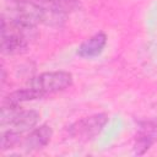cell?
I'll return each instance as SVG.
<instances>
[{"mask_svg": "<svg viewBox=\"0 0 157 157\" xmlns=\"http://www.w3.org/2000/svg\"><path fill=\"white\" fill-rule=\"evenodd\" d=\"M21 144H22V134L21 132L12 130V129H7V130L2 131L1 139H0V150L2 152L12 150Z\"/></svg>", "mask_w": 157, "mask_h": 157, "instance_id": "9", "label": "cell"}, {"mask_svg": "<svg viewBox=\"0 0 157 157\" xmlns=\"http://www.w3.org/2000/svg\"><path fill=\"white\" fill-rule=\"evenodd\" d=\"M107 43H108V36L103 31L96 32L78 44L76 49V54L82 59L97 58L104 52Z\"/></svg>", "mask_w": 157, "mask_h": 157, "instance_id": "7", "label": "cell"}, {"mask_svg": "<svg viewBox=\"0 0 157 157\" xmlns=\"http://www.w3.org/2000/svg\"><path fill=\"white\" fill-rule=\"evenodd\" d=\"M36 99H39L38 96L36 94V92L32 91L28 86H26V87H22V88L10 92L4 98V104L12 105V107H20L22 103L36 101Z\"/></svg>", "mask_w": 157, "mask_h": 157, "instance_id": "8", "label": "cell"}, {"mask_svg": "<svg viewBox=\"0 0 157 157\" xmlns=\"http://www.w3.org/2000/svg\"><path fill=\"white\" fill-rule=\"evenodd\" d=\"M74 82V76L71 72L65 70H55V71H44L36 76H33L27 86L36 92L39 99L52 96L59 92H63L71 87Z\"/></svg>", "mask_w": 157, "mask_h": 157, "instance_id": "2", "label": "cell"}, {"mask_svg": "<svg viewBox=\"0 0 157 157\" xmlns=\"http://www.w3.org/2000/svg\"><path fill=\"white\" fill-rule=\"evenodd\" d=\"M40 114L34 109H22L20 107H12L2 104L1 108V125H9L10 129L21 134L31 131L39 123Z\"/></svg>", "mask_w": 157, "mask_h": 157, "instance_id": "4", "label": "cell"}, {"mask_svg": "<svg viewBox=\"0 0 157 157\" xmlns=\"http://www.w3.org/2000/svg\"><path fill=\"white\" fill-rule=\"evenodd\" d=\"M109 117L104 112L82 117L67 126V135L80 142H88L96 139L107 126Z\"/></svg>", "mask_w": 157, "mask_h": 157, "instance_id": "3", "label": "cell"}, {"mask_svg": "<svg viewBox=\"0 0 157 157\" xmlns=\"http://www.w3.org/2000/svg\"><path fill=\"white\" fill-rule=\"evenodd\" d=\"M157 140V121L156 120H142L139 124L135 140H134V153L137 156L145 155Z\"/></svg>", "mask_w": 157, "mask_h": 157, "instance_id": "5", "label": "cell"}, {"mask_svg": "<svg viewBox=\"0 0 157 157\" xmlns=\"http://www.w3.org/2000/svg\"><path fill=\"white\" fill-rule=\"evenodd\" d=\"M37 26L12 16L1 17V52L5 55H18L38 38Z\"/></svg>", "mask_w": 157, "mask_h": 157, "instance_id": "1", "label": "cell"}, {"mask_svg": "<svg viewBox=\"0 0 157 157\" xmlns=\"http://www.w3.org/2000/svg\"><path fill=\"white\" fill-rule=\"evenodd\" d=\"M53 128L48 124H40L33 128L22 140V146L27 152L39 151L49 145L53 137Z\"/></svg>", "mask_w": 157, "mask_h": 157, "instance_id": "6", "label": "cell"}]
</instances>
